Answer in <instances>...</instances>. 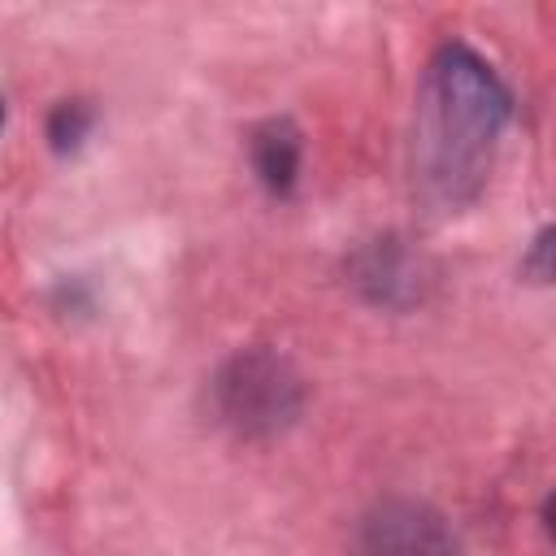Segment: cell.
<instances>
[{
	"label": "cell",
	"mask_w": 556,
	"mask_h": 556,
	"mask_svg": "<svg viewBox=\"0 0 556 556\" xmlns=\"http://www.w3.org/2000/svg\"><path fill=\"white\" fill-rule=\"evenodd\" d=\"M252 165L269 191H291L300 169V135L287 122H269L252 135Z\"/></svg>",
	"instance_id": "277c9868"
},
{
	"label": "cell",
	"mask_w": 556,
	"mask_h": 556,
	"mask_svg": "<svg viewBox=\"0 0 556 556\" xmlns=\"http://www.w3.org/2000/svg\"><path fill=\"white\" fill-rule=\"evenodd\" d=\"M222 404L226 417L239 426H274L278 417L291 413V382L282 378V369L274 361H235V369L222 378Z\"/></svg>",
	"instance_id": "3957f363"
},
{
	"label": "cell",
	"mask_w": 556,
	"mask_h": 556,
	"mask_svg": "<svg viewBox=\"0 0 556 556\" xmlns=\"http://www.w3.org/2000/svg\"><path fill=\"white\" fill-rule=\"evenodd\" d=\"M365 556H452V539L430 508L387 504L365 521Z\"/></svg>",
	"instance_id": "7a4b0ae2"
},
{
	"label": "cell",
	"mask_w": 556,
	"mask_h": 556,
	"mask_svg": "<svg viewBox=\"0 0 556 556\" xmlns=\"http://www.w3.org/2000/svg\"><path fill=\"white\" fill-rule=\"evenodd\" d=\"M508 117V91L469 48H443L430 61L421 96V174L443 200L478 191L491 148Z\"/></svg>",
	"instance_id": "6da1fadb"
},
{
	"label": "cell",
	"mask_w": 556,
	"mask_h": 556,
	"mask_svg": "<svg viewBox=\"0 0 556 556\" xmlns=\"http://www.w3.org/2000/svg\"><path fill=\"white\" fill-rule=\"evenodd\" d=\"M0 117H4V109H0Z\"/></svg>",
	"instance_id": "8992f818"
},
{
	"label": "cell",
	"mask_w": 556,
	"mask_h": 556,
	"mask_svg": "<svg viewBox=\"0 0 556 556\" xmlns=\"http://www.w3.org/2000/svg\"><path fill=\"white\" fill-rule=\"evenodd\" d=\"M87 126H91V113H87V104H61L56 113H52V126H48V135H52V143L56 148H74L83 135H87Z\"/></svg>",
	"instance_id": "5b68a950"
}]
</instances>
